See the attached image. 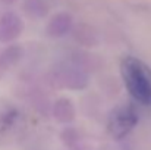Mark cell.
<instances>
[{"label":"cell","mask_w":151,"mask_h":150,"mask_svg":"<svg viewBox=\"0 0 151 150\" xmlns=\"http://www.w3.org/2000/svg\"><path fill=\"white\" fill-rule=\"evenodd\" d=\"M122 75L132 97L142 104H151V77L147 68L135 57L122 62Z\"/></svg>","instance_id":"cell-1"},{"label":"cell","mask_w":151,"mask_h":150,"mask_svg":"<svg viewBox=\"0 0 151 150\" xmlns=\"http://www.w3.org/2000/svg\"><path fill=\"white\" fill-rule=\"evenodd\" d=\"M138 118L132 107H120L111 113L109 121V131L113 137L120 138L135 127Z\"/></svg>","instance_id":"cell-2"}]
</instances>
